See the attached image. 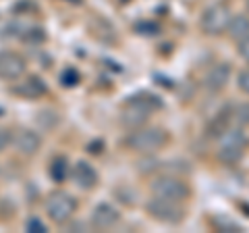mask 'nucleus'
I'll return each mask as SVG.
<instances>
[{"instance_id":"nucleus-1","label":"nucleus","mask_w":249,"mask_h":233,"mask_svg":"<svg viewBox=\"0 0 249 233\" xmlns=\"http://www.w3.org/2000/svg\"><path fill=\"white\" fill-rule=\"evenodd\" d=\"M156 108H160V100L143 92V94H135L131 96L127 102L121 106V125L127 129H135L142 127L150 121V116L154 115Z\"/></svg>"},{"instance_id":"nucleus-2","label":"nucleus","mask_w":249,"mask_h":233,"mask_svg":"<svg viewBox=\"0 0 249 233\" xmlns=\"http://www.w3.org/2000/svg\"><path fill=\"white\" fill-rule=\"evenodd\" d=\"M168 142H170V136L164 127H147V125L131 129V134L124 137V146L131 152L145 154V156L166 148Z\"/></svg>"},{"instance_id":"nucleus-3","label":"nucleus","mask_w":249,"mask_h":233,"mask_svg":"<svg viewBox=\"0 0 249 233\" xmlns=\"http://www.w3.org/2000/svg\"><path fill=\"white\" fill-rule=\"evenodd\" d=\"M247 136L243 127H229L222 136H218V150H216V156L222 165H237V162L243 158L245 148H247Z\"/></svg>"},{"instance_id":"nucleus-4","label":"nucleus","mask_w":249,"mask_h":233,"mask_svg":"<svg viewBox=\"0 0 249 233\" xmlns=\"http://www.w3.org/2000/svg\"><path fill=\"white\" fill-rule=\"evenodd\" d=\"M145 213L150 214V219L158 221L162 225H181L187 216V208H185V202L152 196L145 204Z\"/></svg>"},{"instance_id":"nucleus-5","label":"nucleus","mask_w":249,"mask_h":233,"mask_svg":"<svg viewBox=\"0 0 249 233\" xmlns=\"http://www.w3.org/2000/svg\"><path fill=\"white\" fill-rule=\"evenodd\" d=\"M232 17V11L227 2H214L206 6L199 15V29L204 32L206 36H212L218 38L222 34H227V27H229V21Z\"/></svg>"},{"instance_id":"nucleus-6","label":"nucleus","mask_w":249,"mask_h":233,"mask_svg":"<svg viewBox=\"0 0 249 233\" xmlns=\"http://www.w3.org/2000/svg\"><path fill=\"white\" fill-rule=\"evenodd\" d=\"M77 200L69 192L56 190L46 198V214L54 225H67L75 216Z\"/></svg>"},{"instance_id":"nucleus-7","label":"nucleus","mask_w":249,"mask_h":233,"mask_svg":"<svg viewBox=\"0 0 249 233\" xmlns=\"http://www.w3.org/2000/svg\"><path fill=\"white\" fill-rule=\"evenodd\" d=\"M150 194L156 198H166L177 202H187L191 198V188L181 177L175 175H158L150 183Z\"/></svg>"},{"instance_id":"nucleus-8","label":"nucleus","mask_w":249,"mask_h":233,"mask_svg":"<svg viewBox=\"0 0 249 233\" xmlns=\"http://www.w3.org/2000/svg\"><path fill=\"white\" fill-rule=\"evenodd\" d=\"M27 71V60L15 50H0V79L17 81Z\"/></svg>"},{"instance_id":"nucleus-9","label":"nucleus","mask_w":249,"mask_h":233,"mask_svg":"<svg viewBox=\"0 0 249 233\" xmlns=\"http://www.w3.org/2000/svg\"><path fill=\"white\" fill-rule=\"evenodd\" d=\"M13 148L17 150L21 156L31 158V156H36V154L40 152V148H42V137H40L37 131L23 127V129L17 131V134H13Z\"/></svg>"},{"instance_id":"nucleus-10","label":"nucleus","mask_w":249,"mask_h":233,"mask_svg":"<svg viewBox=\"0 0 249 233\" xmlns=\"http://www.w3.org/2000/svg\"><path fill=\"white\" fill-rule=\"evenodd\" d=\"M89 221H91V227L93 229L106 231V229H112V227L119 225L121 213H119V208L110 204V202H100V204L91 211Z\"/></svg>"},{"instance_id":"nucleus-11","label":"nucleus","mask_w":249,"mask_h":233,"mask_svg":"<svg viewBox=\"0 0 249 233\" xmlns=\"http://www.w3.org/2000/svg\"><path fill=\"white\" fill-rule=\"evenodd\" d=\"M69 175H71V179H73V183L77 185V188L85 190V192L96 188L98 179H100V177H98V171L93 169L88 160H77L75 165L71 167V173H69Z\"/></svg>"},{"instance_id":"nucleus-12","label":"nucleus","mask_w":249,"mask_h":233,"mask_svg":"<svg viewBox=\"0 0 249 233\" xmlns=\"http://www.w3.org/2000/svg\"><path fill=\"white\" fill-rule=\"evenodd\" d=\"M46 92H48V85L37 75H27L25 79H21L13 88V94L23 100H37V98H42Z\"/></svg>"},{"instance_id":"nucleus-13","label":"nucleus","mask_w":249,"mask_h":233,"mask_svg":"<svg viewBox=\"0 0 249 233\" xmlns=\"http://www.w3.org/2000/svg\"><path fill=\"white\" fill-rule=\"evenodd\" d=\"M231 73H232V67L231 63H216L212 69L208 71L206 75V88L210 92H220L227 88V83L231 79Z\"/></svg>"},{"instance_id":"nucleus-14","label":"nucleus","mask_w":249,"mask_h":233,"mask_svg":"<svg viewBox=\"0 0 249 233\" xmlns=\"http://www.w3.org/2000/svg\"><path fill=\"white\" fill-rule=\"evenodd\" d=\"M227 36L231 40H243V38L249 36V15H232L227 27Z\"/></svg>"},{"instance_id":"nucleus-15","label":"nucleus","mask_w":249,"mask_h":233,"mask_svg":"<svg viewBox=\"0 0 249 233\" xmlns=\"http://www.w3.org/2000/svg\"><path fill=\"white\" fill-rule=\"evenodd\" d=\"M69 173H71V167H69V162L65 156H56L52 160V165H50V177H52V181H65Z\"/></svg>"},{"instance_id":"nucleus-16","label":"nucleus","mask_w":249,"mask_h":233,"mask_svg":"<svg viewBox=\"0 0 249 233\" xmlns=\"http://www.w3.org/2000/svg\"><path fill=\"white\" fill-rule=\"evenodd\" d=\"M231 119L237 127H247L249 125V102L231 106Z\"/></svg>"},{"instance_id":"nucleus-17","label":"nucleus","mask_w":249,"mask_h":233,"mask_svg":"<svg viewBox=\"0 0 249 233\" xmlns=\"http://www.w3.org/2000/svg\"><path fill=\"white\" fill-rule=\"evenodd\" d=\"M60 81L65 88H75V85L79 83V73H77L75 69H65L60 75Z\"/></svg>"},{"instance_id":"nucleus-18","label":"nucleus","mask_w":249,"mask_h":233,"mask_svg":"<svg viewBox=\"0 0 249 233\" xmlns=\"http://www.w3.org/2000/svg\"><path fill=\"white\" fill-rule=\"evenodd\" d=\"M25 231H29V233H46V231H48V227H46V223L42 219L31 216V219L25 223Z\"/></svg>"},{"instance_id":"nucleus-19","label":"nucleus","mask_w":249,"mask_h":233,"mask_svg":"<svg viewBox=\"0 0 249 233\" xmlns=\"http://www.w3.org/2000/svg\"><path fill=\"white\" fill-rule=\"evenodd\" d=\"M237 85H239V90L243 92V94L249 96V67L243 69V71H239V75H237Z\"/></svg>"},{"instance_id":"nucleus-20","label":"nucleus","mask_w":249,"mask_h":233,"mask_svg":"<svg viewBox=\"0 0 249 233\" xmlns=\"http://www.w3.org/2000/svg\"><path fill=\"white\" fill-rule=\"evenodd\" d=\"M13 144V134L6 127H0V152H4Z\"/></svg>"},{"instance_id":"nucleus-21","label":"nucleus","mask_w":249,"mask_h":233,"mask_svg":"<svg viewBox=\"0 0 249 233\" xmlns=\"http://www.w3.org/2000/svg\"><path fill=\"white\" fill-rule=\"evenodd\" d=\"M237 54L243 60H247V63H249V36L237 42Z\"/></svg>"},{"instance_id":"nucleus-22","label":"nucleus","mask_w":249,"mask_h":233,"mask_svg":"<svg viewBox=\"0 0 249 233\" xmlns=\"http://www.w3.org/2000/svg\"><path fill=\"white\" fill-rule=\"evenodd\" d=\"M247 15H249V0H247Z\"/></svg>"}]
</instances>
